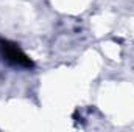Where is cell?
Segmentation results:
<instances>
[{
    "label": "cell",
    "mask_w": 134,
    "mask_h": 132,
    "mask_svg": "<svg viewBox=\"0 0 134 132\" xmlns=\"http://www.w3.org/2000/svg\"><path fill=\"white\" fill-rule=\"evenodd\" d=\"M0 59L8 65L16 68H33L34 62L28 58V55L14 42L0 39Z\"/></svg>",
    "instance_id": "cell-1"
}]
</instances>
